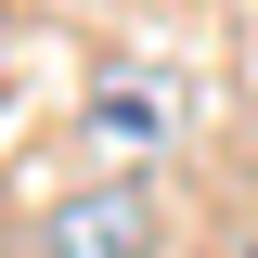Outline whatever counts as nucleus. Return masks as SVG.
Segmentation results:
<instances>
[{"label": "nucleus", "mask_w": 258, "mask_h": 258, "mask_svg": "<svg viewBox=\"0 0 258 258\" xmlns=\"http://www.w3.org/2000/svg\"><path fill=\"white\" fill-rule=\"evenodd\" d=\"M91 129H103V142H155V129H168V91H142V78H103V91H91Z\"/></svg>", "instance_id": "obj_2"}, {"label": "nucleus", "mask_w": 258, "mask_h": 258, "mask_svg": "<svg viewBox=\"0 0 258 258\" xmlns=\"http://www.w3.org/2000/svg\"><path fill=\"white\" fill-rule=\"evenodd\" d=\"M232 258H258V220H245V232H232Z\"/></svg>", "instance_id": "obj_3"}, {"label": "nucleus", "mask_w": 258, "mask_h": 258, "mask_svg": "<svg viewBox=\"0 0 258 258\" xmlns=\"http://www.w3.org/2000/svg\"><path fill=\"white\" fill-rule=\"evenodd\" d=\"M39 245H52V258H142V245H155V194H142V181L64 194L52 220H39Z\"/></svg>", "instance_id": "obj_1"}]
</instances>
